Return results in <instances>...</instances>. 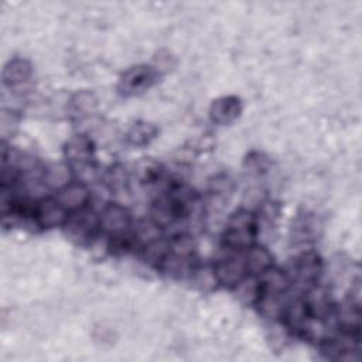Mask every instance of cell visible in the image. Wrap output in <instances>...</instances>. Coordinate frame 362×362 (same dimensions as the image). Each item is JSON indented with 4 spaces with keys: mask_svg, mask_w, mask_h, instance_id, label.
Here are the masks:
<instances>
[{
    "mask_svg": "<svg viewBox=\"0 0 362 362\" xmlns=\"http://www.w3.org/2000/svg\"><path fill=\"white\" fill-rule=\"evenodd\" d=\"M69 167L65 164H51L49 167H47L44 170V182H47L51 187H57L61 188L65 184H68V174H69Z\"/></svg>",
    "mask_w": 362,
    "mask_h": 362,
    "instance_id": "obj_22",
    "label": "cell"
},
{
    "mask_svg": "<svg viewBox=\"0 0 362 362\" xmlns=\"http://www.w3.org/2000/svg\"><path fill=\"white\" fill-rule=\"evenodd\" d=\"M161 76V71L156 65L139 64L126 69L117 82V92L124 98L139 96L151 89Z\"/></svg>",
    "mask_w": 362,
    "mask_h": 362,
    "instance_id": "obj_5",
    "label": "cell"
},
{
    "mask_svg": "<svg viewBox=\"0 0 362 362\" xmlns=\"http://www.w3.org/2000/svg\"><path fill=\"white\" fill-rule=\"evenodd\" d=\"M257 233V215L249 209L240 208L229 216L222 235V242L229 250L243 252L255 245Z\"/></svg>",
    "mask_w": 362,
    "mask_h": 362,
    "instance_id": "obj_2",
    "label": "cell"
},
{
    "mask_svg": "<svg viewBox=\"0 0 362 362\" xmlns=\"http://www.w3.org/2000/svg\"><path fill=\"white\" fill-rule=\"evenodd\" d=\"M235 191V181L230 175L221 173L214 175L209 180V185H208V192L211 197L212 204H215V206L221 205L223 206L225 204L228 205L229 199L232 198Z\"/></svg>",
    "mask_w": 362,
    "mask_h": 362,
    "instance_id": "obj_15",
    "label": "cell"
},
{
    "mask_svg": "<svg viewBox=\"0 0 362 362\" xmlns=\"http://www.w3.org/2000/svg\"><path fill=\"white\" fill-rule=\"evenodd\" d=\"M270 170V160L260 151H252L243 163V171L250 178H262Z\"/></svg>",
    "mask_w": 362,
    "mask_h": 362,
    "instance_id": "obj_19",
    "label": "cell"
},
{
    "mask_svg": "<svg viewBox=\"0 0 362 362\" xmlns=\"http://www.w3.org/2000/svg\"><path fill=\"white\" fill-rule=\"evenodd\" d=\"M322 233V222L313 212L298 214L291 225V240L297 245L313 243Z\"/></svg>",
    "mask_w": 362,
    "mask_h": 362,
    "instance_id": "obj_9",
    "label": "cell"
},
{
    "mask_svg": "<svg viewBox=\"0 0 362 362\" xmlns=\"http://www.w3.org/2000/svg\"><path fill=\"white\" fill-rule=\"evenodd\" d=\"M98 107V99L90 90H78L68 103V110L72 117L83 119L90 116Z\"/></svg>",
    "mask_w": 362,
    "mask_h": 362,
    "instance_id": "obj_17",
    "label": "cell"
},
{
    "mask_svg": "<svg viewBox=\"0 0 362 362\" xmlns=\"http://www.w3.org/2000/svg\"><path fill=\"white\" fill-rule=\"evenodd\" d=\"M68 212L61 206L55 197L41 198L34 204V223L44 229L62 226L68 218Z\"/></svg>",
    "mask_w": 362,
    "mask_h": 362,
    "instance_id": "obj_8",
    "label": "cell"
},
{
    "mask_svg": "<svg viewBox=\"0 0 362 362\" xmlns=\"http://www.w3.org/2000/svg\"><path fill=\"white\" fill-rule=\"evenodd\" d=\"M199 204L198 195L184 184H173L158 195L150 209L151 222L158 228L174 226L192 218V212Z\"/></svg>",
    "mask_w": 362,
    "mask_h": 362,
    "instance_id": "obj_1",
    "label": "cell"
},
{
    "mask_svg": "<svg viewBox=\"0 0 362 362\" xmlns=\"http://www.w3.org/2000/svg\"><path fill=\"white\" fill-rule=\"evenodd\" d=\"M136 177L144 185L156 184L163 178V167L154 160H144L137 165Z\"/></svg>",
    "mask_w": 362,
    "mask_h": 362,
    "instance_id": "obj_21",
    "label": "cell"
},
{
    "mask_svg": "<svg viewBox=\"0 0 362 362\" xmlns=\"http://www.w3.org/2000/svg\"><path fill=\"white\" fill-rule=\"evenodd\" d=\"M322 274V259L314 250H304L296 256L291 266V277L298 286L310 290L317 286Z\"/></svg>",
    "mask_w": 362,
    "mask_h": 362,
    "instance_id": "obj_6",
    "label": "cell"
},
{
    "mask_svg": "<svg viewBox=\"0 0 362 362\" xmlns=\"http://www.w3.org/2000/svg\"><path fill=\"white\" fill-rule=\"evenodd\" d=\"M64 156L66 158V165L69 170L79 177V181H83L88 177H92L96 171V153L95 144L90 137L86 134L72 136L64 147Z\"/></svg>",
    "mask_w": 362,
    "mask_h": 362,
    "instance_id": "obj_3",
    "label": "cell"
},
{
    "mask_svg": "<svg viewBox=\"0 0 362 362\" xmlns=\"http://www.w3.org/2000/svg\"><path fill=\"white\" fill-rule=\"evenodd\" d=\"M191 279L201 290H212L214 287L218 286V280L214 273V266L212 267H195L191 274Z\"/></svg>",
    "mask_w": 362,
    "mask_h": 362,
    "instance_id": "obj_24",
    "label": "cell"
},
{
    "mask_svg": "<svg viewBox=\"0 0 362 362\" xmlns=\"http://www.w3.org/2000/svg\"><path fill=\"white\" fill-rule=\"evenodd\" d=\"M214 273L218 284L225 287H235L246 276H249L243 256H229L218 260L214 264Z\"/></svg>",
    "mask_w": 362,
    "mask_h": 362,
    "instance_id": "obj_11",
    "label": "cell"
},
{
    "mask_svg": "<svg viewBox=\"0 0 362 362\" xmlns=\"http://www.w3.org/2000/svg\"><path fill=\"white\" fill-rule=\"evenodd\" d=\"M100 230L109 238L116 239L130 233L132 215L129 209L117 202H109L99 214Z\"/></svg>",
    "mask_w": 362,
    "mask_h": 362,
    "instance_id": "obj_7",
    "label": "cell"
},
{
    "mask_svg": "<svg viewBox=\"0 0 362 362\" xmlns=\"http://www.w3.org/2000/svg\"><path fill=\"white\" fill-rule=\"evenodd\" d=\"M242 100L236 95H225L212 100L208 115L212 123L226 126L233 123L242 113Z\"/></svg>",
    "mask_w": 362,
    "mask_h": 362,
    "instance_id": "obj_12",
    "label": "cell"
},
{
    "mask_svg": "<svg viewBox=\"0 0 362 362\" xmlns=\"http://www.w3.org/2000/svg\"><path fill=\"white\" fill-rule=\"evenodd\" d=\"M236 297L243 303L249 305H256L259 300V280L257 276H246L240 283H238L235 287Z\"/></svg>",
    "mask_w": 362,
    "mask_h": 362,
    "instance_id": "obj_20",
    "label": "cell"
},
{
    "mask_svg": "<svg viewBox=\"0 0 362 362\" xmlns=\"http://www.w3.org/2000/svg\"><path fill=\"white\" fill-rule=\"evenodd\" d=\"M243 257L247 273L250 276H260L263 272L273 266V255L269 252L267 247L262 245H252L249 249H246Z\"/></svg>",
    "mask_w": 362,
    "mask_h": 362,
    "instance_id": "obj_14",
    "label": "cell"
},
{
    "mask_svg": "<svg viewBox=\"0 0 362 362\" xmlns=\"http://www.w3.org/2000/svg\"><path fill=\"white\" fill-rule=\"evenodd\" d=\"M127 181H129L127 173L120 164L112 165L105 174V184L110 191H115V192H120L122 189H124L127 187Z\"/></svg>",
    "mask_w": 362,
    "mask_h": 362,
    "instance_id": "obj_23",
    "label": "cell"
},
{
    "mask_svg": "<svg viewBox=\"0 0 362 362\" xmlns=\"http://www.w3.org/2000/svg\"><path fill=\"white\" fill-rule=\"evenodd\" d=\"M33 76V65L25 58H11L3 68L1 81L6 88H17L28 82Z\"/></svg>",
    "mask_w": 362,
    "mask_h": 362,
    "instance_id": "obj_13",
    "label": "cell"
},
{
    "mask_svg": "<svg viewBox=\"0 0 362 362\" xmlns=\"http://www.w3.org/2000/svg\"><path fill=\"white\" fill-rule=\"evenodd\" d=\"M55 198L61 204V206L68 214H71L88 206L90 191L83 181H69L68 184L57 189Z\"/></svg>",
    "mask_w": 362,
    "mask_h": 362,
    "instance_id": "obj_10",
    "label": "cell"
},
{
    "mask_svg": "<svg viewBox=\"0 0 362 362\" xmlns=\"http://www.w3.org/2000/svg\"><path fill=\"white\" fill-rule=\"evenodd\" d=\"M65 236L78 246H88L93 242L100 230L99 215L90 209L83 208L75 212H71L66 221L62 225Z\"/></svg>",
    "mask_w": 362,
    "mask_h": 362,
    "instance_id": "obj_4",
    "label": "cell"
},
{
    "mask_svg": "<svg viewBox=\"0 0 362 362\" xmlns=\"http://www.w3.org/2000/svg\"><path fill=\"white\" fill-rule=\"evenodd\" d=\"M168 252H170V239L157 236L141 246V259L147 264L158 269L163 260L165 259V256L168 255Z\"/></svg>",
    "mask_w": 362,
    "mask_h": 362,
    "instance_id": "obj_18",
    "label": "cell"
},
{
    "mask_svg": "<svg viewBox=\"0 0 362 362\" xmlns=\"http://www.w3.org/2000/svg\"><path fill=\"white\" fill-rule=\"evenodd\" d=\"M158 134V129L156 124L144 120H139L130 126L126 133L127 144L133 147H146L148 146Z\"/></svg>",
    "mask_w": 362,
    "mask_h": 362,
    "instance_id": "obj_16",
    "label": "cell"
}]
</instances>
